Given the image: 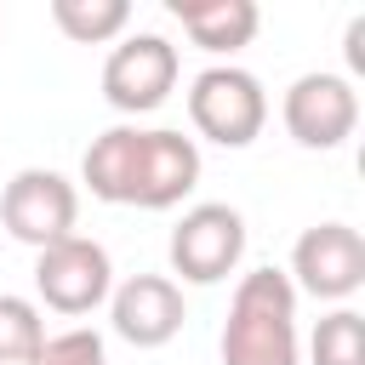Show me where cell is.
I'll return each instance as SVG.
<instances>
[{"instance_id": "52a82bcc", "label": "cell", "mask_w": 365, "mask_h": 365, "mask_svg": "<svg viewBox=\"0 0 365 365\" xmlns=\"http://www.w3.org/2000/svg\"><path fill=\"white\" fill-rule=\"evenodd\" d=\"M279 120H285L297 148H319V154L342 148L359 125V91L348 74H325V68L297 74L279 97Z\"/></svg>"}, {"instance_id": "8fae6325", "label": "cell", "mask_w": 365, "mask_h": 365, "mask_svg": "<svg viewBox=\"0 0 365 365\" xmlns=\"http://www.w3.org/2000/svg\"><path fill=\"white\" fill-rule=\"evenodd\" d=\"M165 11L182 23V34L211 51V57H234L240 46L257 40L262 29V11L257 0H165Z\"/></svg>"}, {"instance_id": "9a60e30c", "label": "cell", "mask_w": 365, "mask_h": 365, "mask_svg": "<svg viewBox=\"0 0 365 365\" xmlns=\"http://www.w3.org/2000/svg\"><path fill=\"white\" fill-rule=\"evenodd\" d=\"M29 365H108V354H103V336H97V331L68 325V331L46 336V342L34 348V359H29Z\"/></svg>"}, {"instance_id": "5b68a950", "label": "cell", "mask_w": 365, "mask_h": 365, "mask_svg": "<svg viewBox=\"0 0 365 365\" xmlns=\"http://www.w3.org/2000/svg\"><path fill=\"white\" fill-rule=\"evenodd\" d=\"M165 257H171V274H182L188 285H217L245 257V217L222 200H200L177 217Z\"/></svg>"}, {"instance_id": "4fadbf2b", "label": "cell", "mask_w": 365, "mask_h": 365, "mask_svg": "<svg viewBox=\"0 0 365 365\" xmlns=\"http://www.w3.org/2000/svg\"><path fill=\"white\" fill-rule=\"evenodd\" d=\"M308 365H365V319L354 308H331L308 336Z\"/></svg>"}, {"instance_id": "7c38bea8", "label": "cell", "mask_w": 365, "mask_h": 365, "mask_svg": "<svg viewBox=\"0 0 365 365\" xmlns=\"http://www.w3.org/2000/svg\"><path fill=\"white\" fill-rule=\"evenodd\" d=\"M51 23L74 46H103V40H120L125 34L131 6L125 0H51Z\"/></svg>"}, {"instance_id": "6da1fadb", "label": "cell", "mask_w": 365, "mask_h": 365, "mask_svg": "<svg viewBox=\"0 0 365 365\" xmlns=\"http://www.w3.org/2000/svg\"><path fill=\"white\" fill-rule=\"evenodd\" d=\"M80 182L108 205L171 211L200 182V148L171 125H108L103 137H91Z\"/></svg>"}, {"instance_id": "8992f818", "label": "cell", "mask_w": 365, "mask_h": 365, "mask_svg": "<svg viewBox=\"0 0 365 365\" xmlns=\"http://www.w3.org/2000/svg\"><path fill=\"white\" fill-rule=\"evenodd\" d=\"M34 291H40V302H46L51 314L80 319V314H91V308L108 302V291H114V262H108V251H103L97 240L68 234V240L34 251Z\"/></svg>"}, {"instance_id": "3957f363", "label": "cell", "mask_w": 365, "mask_h": 365, "mask_svg": "<svg viewBox=\"0 0 365 365\" xmlns=\"http://www.w3.org/2000/svg\"><path fill=\"white\" fill-rule=\"evenodd\" d=\"M188 120L217 148H251L268 125V91L240 63H211L188 86Z\"/></svg>"}, {"instance_id": "277c9868", "label": "cell", "mask_w": 365, "mask_h": 365, "mask_svg": "<svg viewBox=\"0 0 365 365\" xmlns=\"http://www.w3.org/2000/svg\"><path fill=\"white\" fill-rule=\"evenodd\" d=\"M0 222H6L11 240L46 251V245H57V240L74 234V222H80V188L63 171H51V165H23L0 188Z\"/></svg>"}, {"instance_id": "30bf717a", "label": "cell", "mask_w": 365, "mask_h": 365, "mask_svg": "<svg viewBox=\"0 0 365 365\" xmlns=\"http://www.w3.org/2000/svg\"><path fill=\"white\" fill-rule=\"evenodd\" d=\"M108 319H114V336H125L131 348H165L188 319L182 285L165 274H131L108 291Z\"/></svg>"}, {"instance_id": "9c48e42d", "label": "cell", "mask_w": 365, "mask_h": 365, "mask_svg": "<svg viewBox=\"0 0 365 365\" xmlns=\"http://www.w3.org/2000/svg\"><path fill=\"white\" fill-rule=\"evenodd\" d=\"M177 74H182V63L165 34H125L103 63V97L120 114H154L171 97Z\"/></svg>"}, {"instance_id": "2e32d148", "label": "cell", "mask_w": 365, "mask_h": 365, "mask_svg": "<svg viewBox=\"0 0 365 365\" xmlns=\"http://www.w3.org/2000/svg\"><path fill=\"white\" fill-rule=\"evenodd\" d=\"M348 68H354V74H365V17H354V23H348Z\"/></svg>"}, {"instance_id": "7a4b0ae2", "label": "cell", "mask_w": 365, "mask_h": 365, "mask_svg": "<svg viewBox=\"0 0 365 365\" xmlns=\"http://www.w3.org/2000/svg\"><path fill=\"white\" fill-rule=\"evenodd\" d=\"M222 365H302L297 291L279 268H251L222 319Z\"/></svg>"}, {"instance_id": "ba28073f", "label": "cell", "mask_w": 365, "mask_h": 365, "mask_svg": "<svg viewBox=\"0 0 365 365\" xmlns=\"http://www.w3.org/2000/svg\"><path fill=\"white\" fill-rule=\"evenodd\" d=\"M291 291H308L319 302H342L365 285V240L348 222H314L291 245Z\"/></svg>"}, {"instance_id": "5bb4252c", "label": "cell", "mask_w": 365, "mask_h": 365, "mask_svg": "<svg viewBox=\"0 0 365 365\" xmlns=\"http://www.w3.org/2000/svg\"><path fill=\"white\" fill-rule=\"evenodd\" d=\"M46 342V319L29 297L0 291V365H29L34 348Z\"/></svg>"}]
</instances>
